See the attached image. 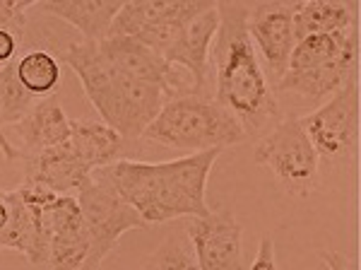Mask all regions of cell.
<instances>
[{
  "label": "cell",
  "instance_id": "obj_19",
  "mask_svg": "<svg viewBox=\"0 0 361 270\" xmlns=\"http://www.w3.org/2000/svg\"><path fill=\"white\" fill-rule=\"evenodd\" d=\"M34 104H37V97L29 95L22 87V82L17 80L15 61L10 66L0 68V152L5 155V160H17L15 148L5 138V128L17 126L32 111Z\"/></svg>",
  "mask_w": 361,
  "mask_h": 270
},
{
  "label": "cell",
  "instance_id": "obj_12",
  "mask_svg": "<svg viewBox=\"0 0 361 270\" xmlns=\"http://www.w3.org/2000/svg\"><path fill=\"white\" fill-rule=\"evenodd\" d=\"M99 54L106 58L114 68L121 73L130 75L135 80H142L147 85L159 87L166 95V99H173L178 95H188V87L178 80V73L173 70L171 63L164 61L154 49L147 44L133 39V37H106L99 41Z\"/></svg>",
  "mask_w": 361,
  "mask_h": 270
},
{
  "label": "cell",
  "instance_id": "obj_26",
  "mask_svg": "<svg viewBox=\"0 0 361 270\" xmlns=\"http://www.w3.org/2000/svg\"><path fill=\"white\" fill-rule=\"evenodd\" d=\"M8 217H10V208H8V201H5V191H0V232L8 225Z\"/></svg>",
  "mask_w": 361,
  "mask_h": 270
},
{
  "label": "cell",
  "instance_id": "obj_2",
  "mask_svg": "<svg viewBox=\"0 0 361 270\" xmlns=\"http://www.w3.org/2000/svg\"><path fill=\"white\" fill-rule=\"evenodd\" d=\"M219 29L209 49L214 73V102L241 123L243 131L260 133L279 121V104L248 37V3H217Z\"/></svg>",
  "mask_w": 361,
  "mask_h": 270
},
{
  "label": "cell",
  "instance_id": "obj_17",
  "mask_svg": "<svg viewBox=\"0 0 361 270\" xmlns=\"http://www.w3.org/2000/svg\"><path fill=\"white\" fill-rule=\"evenodd\" d=\"M292 25L296 41L316 37V34H333L349 27H359L357 5L333 3V0L292 3Z\"/></svg>",
  "mask_w": 361,
  "mask_h": 270
},
{
  "label": "cell",
  "instance_id": "obj_13",
  "mask_svg": "<svg viewBox=\"0 0 361 270\" xmlns=\"http://www.w3.org/2000/svg\"><path fill=\"white\" fill-rule=\"evenodd\" d=\"M219 29V13L217 3H212L207 10H202L200 15H195L183 29L178 32V37L173 39V44L164 51V61L171 66H183L193 75V92L195 95H205V87L209 80V49L212 41L217 37Z\"/></svg>",
  "mask_w": 361,
  "mask_h": 270
},
{
  "label": "cell",
  "instance_id": "obj_20",
  "mask_svg": "<svg viewBox=\"0 0 361 270\" xmlns=\"http://www.w3.org/2000/svg\"><path fill=\"white\" fill-rule=\"evenodd\" d=\"M17 80L34 97H51L61 87V61L46 49H29L15 58Z\"/></svg>",
  "mask_w": 361,
  "mask_h": 270
},
{
  "label": "cell",
  "instance_id": "obj_16",
  "mask_svg": "<svg viewBox=\"0 0 361 270\" xmlns=\"http://www.w3.org/2000/svg\"><path fill=\"white\" fill-rule=\"evenodd\" d=\"M121 8L123 3H106V0H49V3H37L32 10L75 27L82 34V41L99 44L109 37L111 22Z\"/></svg>",
  "mask_w": 361,
  "mask_h": 270
},
{
  "label": "cell",
  "instance_id": "obj_4",
  "mask_svg": "<svg viewBox=\"0 0 361 270\" xmlns=\"http://www.w3.org/2000/svg\"><path fill=\"white\" fill-rule=\"evenodd\" d=\"M145 140L173 150H224L248 140V133L224 107L207 95H178L166 99L157 119L145 128Z\"/></svg>",
  "mask_w": 361,
  "mask_h": 270
},
{
  "label": "cell",
  "instance_id": "obj_23",
  "mask_svg": "<svg viewBox=\"0 0 361 270\" xmlns=\"http://www.w3.org/2000/svg\"><path fill=\"white\" fill-rule=\"evenodd\" d=\"M248 270H279L277 266V258H275V242L270 237H263L258 249V256H255L253 266Z\"/></svg>",
  "mask_w": 361,
  "mask_h": 270
},
{
  "label": "cell",
  "instance_id": "obj_21",
  "mask_svg": "<svg viewBox=\"0 0 361 270\" xmlns=\"http://www.w3.org/2000/svg\"><path fill=\"white\" fill-rule=\"evenodd\" d=\"M142 270H200V266H197L190 239L183 234H171L145 261Z\"/></svg>",
  "mask_w": 361,
  "mask_h": 270
},
{
  "label": "cell",
  "instance_id": "obj_1",
  "mask_svg": "<svg viewBox=\"0 0 361 270\" xmlns=\"http://www.w3.org/2000/svg\"><path fill=\"white\" fill-rule=\"evenodd\" d=\"M222 150H205L171 162H135L121 157L94 169L123 201L135 208L145 225H161L176 217H205L207 179Z\"/></svg>",
  "mask_w": 361,
  "mask_h": 270
},
{
  "label": "cell",
  "instance_id": "obj_8",
  "mask_svg": "<svg viewBox=\"0 0 361 270\" xmlns=\"http://www.w3.org/2000/svg\"><path fill=\"white\" fill-rule=\"evenodd\" d=\"M299 121L318 152V160L328 164L352 160L359 145V75L342 85L323 107Z\"/></svg>",
  "mask_w": 361,
  "mask_h": 270
},
{
  "label": "cell",
  "instance_id": "obj_25",
  "mask_svg": "<svg viewBox=\"0 0 361 270\" xmlns=\"http://www.w3.org/2000/svg\"><path fill=\"white\" fill-rule=\"evenodd\" d=\"M318 256L323 258L328 270H359L357 258L345 256V254H340V251H318Z\"/></svg>",
  "mask_w": 361,
  "mask_h": 270
},
{
  "label": "cell",
  "instance_id": "obj_24",
  "mask_svg": "<svg viewBox=\"0 0 361 270\" xmlns=\"http://www.w3.org/2000/svg\"><path fill=\"white\" fill-rule=\"evenodd\" d=\"M20 46H22V39H17L15 34L0 29V68L10 66V63L20 56Z\"/></svg>",
  "mask_w": 361,
  "mask_h": 270
},
{
  "label": "cell",
  "instance_id": "obj_5",
  "mask_svg": "<svg viewBox=\"0 0 361 270\" xmlns=\"http://www.w3.org/2000/svg\"><path fill=\"white\" fill-rule=\"evenodd\" d=\"M359 70V27H349L333 34H316L296 41L284 78L277 82L282 92L320 102L330 99L357 78Z\"/></svg>",
  "mask_w": 361,
  "mask_h": 270
},
{
  "label": "cell",
  "instance_id": "obj_3",
  "mask_svg": "<svg viewBox=\"0 0 361 270\" xmlns=\"http://www.w3.org/2000/svg\"><path fill=\"white\" fill-rule=\"evenodd\" d=\"M58 61H66L78 73L92 107L123 140L142 138L145 128L157 119L166 102L159 87L121 73L99 54V46L92 41H70L58 54Z\"/></svg>",
  "mask_w": 361,
  "mask_h": 270
},
{
  "label": "cell",
  "instance_id": "obj_7",
  "mask_svg": "<svg viewBox=\"0 0 361 270\" xmlns=\"http://www.w3.org/2000/svg\"><path fill=\"white\" fill-rule=\"evenodd\" d=\"M78 205L90 234V256L85 270L102 266L126 232L145 227V220L135 213V208H130L97 172H92V179L78 191Z\"/></svg>",
  "mask_w": 361,
  "mask_h": 270
},
{
  "label": "cell",
  "instance_id": "obj_18",
  "mask_svg": "<svg viewBox=\"0 0 361 270\" xmlns=\"http://www.w3.org/2000/svg\"><path fill=\"white\" fill-rule=\"evenodd\" d=\"M68 143L75 155L94 172V169L109 167V164L121 160L126 140L114 128H109L106 123L80 119V121H70Z\"/></svg>",
  "mask_w": 361,
  "mask_h": 270
},
{
  "label": "cell",
  "instance_id": "obj_22",
  "mask_svg": "<svg viewBox=\"0 0 361 270\" xmlns=\"http://www.w3.org/2000/svg\"><path fill=\"white\" fill-rule=\"evenodd\" d=\"M37 3L32 0H0V29L3 32L15 34L17 39H22L25 44V32H27V13L34 8Z\"/></svg>",
  "mask_w": 361,
  "mask_h": 270
},
{
  "label": "cell",
  "instance_id": "obj_6",
  "mask_svg": "<svg viewBox=\"0 0 361 270\" xmlns=\"http://www.w3.org/2000/svg\"><path fill=\"white\" fill-rule=\"evenodd\" d=\"M253 162L267 167L289 196L306 198L318 186L320 160L296 116L279 119L253 150Z\"/></svg>",
  "mask_w": 361,
  "mask_h": 270
},
{
  "label": "cell",
  "instance_id": "obj_14",
  "mask_svg": "<svg viewBox=\"0 0 361 270\" xmlns=\"http://www.w3.org/2000/svg\"><path fill=\"white\" fill-rule=\"evenodd\" d=\"M5 138H15L17 160L25 162L29 157L42 155L46 150H54L58 145L68 143L70 119L63 111L58 97H42L37 99V104L25 119L10 128V133H5Z\"/></svg>",
  "mask_w": 361,
  "mask_h": 270
},
{
  "label": "cell",
  "instance_id": "obj_15",
  "mask_svg": "<svg viewBox=\"0 0 361 270\" xmlns=\"http://www.w3.org/2000/svg\"><path fill=\"white\" fill-rule=\"evenodd\" d=\"M90 179L92 169L75 155L70 143L25 160V184L42 186L58 196H73Z\"/></svg>",
  "mask_w": 361,
  "mask_h": 270
},
{
  "label": "cell",
  "instance_id": "obj_10",
  "mask_svg": "<svg viewBox=\"0 0 361 270\" xmlns=\"http://www.w3.org/2000/svg\"><path fill=\"white\" fill-rule=\"evenodd\" d=\"M185 237L200 270H243V227L231 210L190 217Z\"/></svg>",
  "mask_w": 361,
  "mask_h": 270
},
{
  "label": "cell",
  "instance_id": "obj_11",
  "mask_svg": "<svg viewBox=\"0 0 361 270\" xmlns=\"http://www.w3.org/2000/svg\"><path fill=\"white\" fill-rule=\"evenodd\" d=\"M248 37L258 46L267 66V80L279 82L287 73L296 46L292 25V3H253L248 5Z\"/></svg>",
  "mask_w": 361,
  "mask_h": 270
},
{
  "label": "cell",
  "instance_id": "obj_9",
  "mask_svg": "<svg viewBox=\"0 0 361 270\" xmlns=\"http://www.w3.org/2000/svg\"><path fill=\"white\" fill-rule=\"evenodd\" d=\"M212 3H200V0H135V3H123L121 13L114 17L109 37H133L157 54H164L178 32L207 10Z\"/></svg>",
  "mask_w": 361,
  "mask_h": 270
}]
</instances>
